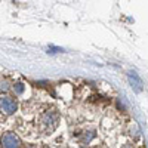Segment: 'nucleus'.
Segmentation results:
<instances>
[{
    "label": "nucleus",
    "instance_id": "f257e3e1",
    "mask_svg": "<svg viewBox=\"0 0 148 148\" xmlns=\"http://www.w3.org/2000/svg\"><path fill=\"white\" fill-rule=\"evenodd\" d=\"M15 110H16V102L10 96H8V95L0 96V111H3L5 114L10 116L15 113Z\"/></svg>",
    "mask_w": 148,
    "mask_h": 148
},
{
    "label": "nucleus",
    "instance_id": "20e7f679",
    "mask_svg": "<svg viewBox=\"0 0 148 148\" xmlns=\"http://www.w3.org/2000/svg\"><path fill=\"white\" fill-rule=\"evenodd\" d=\"M14 89H15V92H16L18 95H21V93L24 92V86H22L21 83H16V84H15V88H14Z\"/></svg>",
    "mask_w": 148,
    "mask_h": 148
},
{
    "label": "nucleus",
    "instance_id": "7ed1b4c3",
    "mask_svg": "<svg viewBox=\"0 0 148 148\" xmlns=\"http://www.w3.org/2000/svg\"><path fill=\"white\" fill-rule=\"evenodd\" d=\"M129 82H130V84H132V88H133L135 92H141L142 90V80H141V77L135 71L129 73Z\"/></svg>",
    "mask_w": 148,
    "mask_h": 148
},
{
    "label": "nucleus",
    "instance_id": "39448f33",
    "mask_svg": "<svg viewBox=\"0 0 148 148\" xmlns=\"http://www.w3.org/2000/svg\"><path fill=\"white\" fill-rule=\"evenodd\" d=\"M49 52H52V53H55V52H64V49H61V47H51V49H49Z\"/></svg>",
    "mask_w": 148,
    "mask_h": 148
},
{
    "label": "nucleus",
    "instance_id": "f03ea898",
    "mask_svg": "<svg viewBox=\"0 0 148 148\" xmlns=\"http://www.w3.org/2000/svg\"><path fill=\"white\" fill-rule=\"evenodd\" d=\"M3 148H19V138L14 133H6L2 138Z\"/></svg>",
    "mask_w": 148,
    "mask_h": 148
},
{
    "label": "nucleus",
    "instance_id": "423d86ee",
    "mask_svg": "<svg viewBox=\"0 0 148 148\" xmlns=\"http://www.w3.org/2000/svg\"><path fill=\"white\" fill-rule=\"evenodd\" d=\"M8 89V83H2L0 84V90H6Z\"/></svg>",
    "mask_w": 148,
    "mask_h": 148
}]
</instances>
